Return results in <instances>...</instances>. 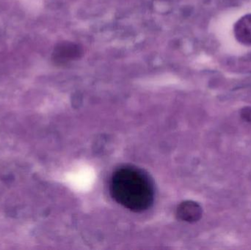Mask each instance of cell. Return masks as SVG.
<instances>
[{"mask_svg": "<svg viewBox=\"0 0 251 250\" xmlns=\"http://www.w3.org/2000/svg\"><path fill=\"white\" fill-rule=\"evenodd\" d=\"M110 189L115 201L133 212L146 211L154 200V188L150 178L143 170L131 166L115 171Z\"/></svg>", "mask_w": 251, "mask_h": 250, "instance_id": "obj_1", "label": "cell"}, {"mask_svg": "<svg viewBox=\"0 0 251 250\" xmlns=\"http://www.w3.org/2000/svg\"><path fill=\"white\" fill-rule=\"evenodd\" d=\"M176 214L181 221L188 223H197L202 218L203 208L200 204L195 201H184L177 208Z\"/></svg>", "mask_w": 251, "mask_h": 250, "instance_id": "obj_2", "label": "cell"}, {"mask_svg": "<svg viewBox=\"0 0 251 250\" xmlns=\"http://www.w3.org/2000/svg\"><path fill=\"white\" fill-rule=\"evenodd\" d=\"M234 35L240 44L251 46V13L244 15L236 22Z\"/></svg>", "mask_w": 251, "mask_h": 250, "instance_id": "obj_3", "label": "cell"}, {"mask_svg": "<svg viewBox=\"0 0 251 250\" xmlns=\"http://www.w3.org/2000/svg\"><path fill=\"white\" fill-rule=\"evenodd\" d=\"M81 53L80 48L75 44H62L54 49L53 58L59 64H63L69 60L77 58Z\"/></svg>", "mask_w": 251, "mask_h": 250, "instance_id": "obj_4", "label": "cell"}, {"mask_svg": "<svg viewBox=\"0 0 251 250\" xmlns=\"http://www.w3.org/2000/svg\"><path fill=\"white\" fill-rule=\"evenodd\" d=\"M240 117L244 121L251 124V107H245L240 110Z\"/></svg>", "mask_w": 251, "mask_h": 250, "instance_id": "obj_5", "label": "cell"}]
</instances>
